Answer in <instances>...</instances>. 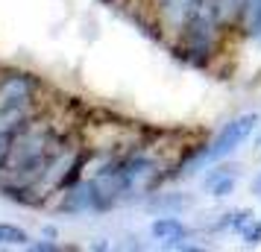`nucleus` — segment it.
Listing matches in <instances>:
<instances>
[{
    "label": "nucleus",
    "instance_id": "obj_4",
    "mask_svg": "<svg viewBox=\"0 0 261 252\" xmlns=\"http://www.w3.org/2000/svg\"><path fill=\"white\" fill-rule=\"evenodd\" d=\"M150 232H153L155 240H162V243H167V246H176L179 240L188 238V226H185L179 217H170V214L155 217L153 226H150Z\"/></svg>",
    "mask_w": 261,
    "mask_h": 252
},
{
    "label": "nucleus",
    "instance_id": "obj_16",
    "mask_svg": "<svg viewBox=\"0 0 261 252\" xmlns=\"http://www.w3.org/2000/svg\"><path fill=\"white\" fill-rule=\"evenodd\" d=\"M103 3H118V0H103Z\"/></svg>",
    "mask_w": 261,
    "mask_h": 252
},
{
    "label": "nucleus",
    "instance_id": "obj_7",
    "mask_svg": "<svg viewBox=\"0 0 261 252\" xmlns=\"http://www.w3.org/2000/svg\"><path fill=\"white\" fill-rule=\"evenodd\" d=\"M244 6H247V0H217L220 18H223V24H226L229 33H235L238 18H241V12H244Z\"/></svg>",
    "mask_w": 261,
    "mask_h": 252
},
{
    "label": "nucleus",
    "instance_id": "obj_11",
    "mask_svg": "<svg viewBox=\"0 0 261 252\" xmlns=\"http://www.w3.org/2000/svg\"><path fill=\"white\" fill-rule=\"evenodd\" d=\"M232 170H235V167H229V164H217V167H212L208 173H205V179H202V185L208 188L212 182H217L220 176H226V173H232Z\"/></svg>",
    "mask_w": 261,
    "mask_h": 252
},
{
    "label": "nucleus",
    "instance_id": "obj_6",
    "mask_svg": "<svg viewBox=\"0 0 261 252\" xmlns=\"http://www.w3.org/2000/svg\"><path fill=\"white\" fill-rule=\"evenodd\" d=\"M249 220H255V217H252V211H249V208H238V211L223 214L217 223H214V226H208V229H212V232H235V235H241Z\"/></svg>",
    "mask_w": 261,
    "mask_h": 252
},
{
    "label": "nucleus",
    "instance_id": "obj_15",
    "mask_svg": "<svg viewBox=\"0 0 261 252\" xmlns=\"http://www.w3.org/2000/svg\"><path fill=\"white\" fill-rule=\"evenodd\" d=\"M255 147H261V135H258V138H255Z\"/></svg>",
    "mask_w": 261,
    "mask_h": 252
},
{
    "label": "nucleus",
    "instance_id": "obj_9",
    "mask_svg": "<svg viewBox=\"0 0 261 252\" xmlns=\"http://www.w3.org/2000/svg\"><path fill=\"white\" fill-rule=\"evenodd\" d=\"M235 185H238V176H235V173H226V176H220L217 182L208 185V191H212L214 200H226L229 193L235 191Z\"/></svg>",
    "mask_w": 261,
    "mask_h": 252
},
{
    "label": "nucleus",
    "instance_id": "obj_10",
    "mask_svg": "<svg viewBox=\"0 0 261 252\" xmlns=\"http://www.w3.org/2000/svg\"><path fill=\"white\" fill-rule=\"evenodd\" d=\"M241 240H244V246H258L261 243V220H249L244 232H241Z\"/></svg>",
    "mask_w": 261,
    "mask_h": 252
},
{
    "label": "nucleus",
    "instance_id": "obj_8",
    "mask_svg": "<svg viewBox=\"0 0 261 252\" xmlns=\"http://www.w3.org/2000/svg\"><path fill=\"white\" fill-rule=\"evenodd\" d=\"M27 232L18 226H9V223H0V243H6V246H24L27 243Z\"/></svg>",
    "mask_w": 261,
    "mask_h": 252
},
{
    "label": "nucleus",
    "instance_id": "obj_13",
    "mask_svg": "<svg viewBox=\"0 0 261 252\" xmlns=\"http://www.w3.org/2000/svg\"><path fill=\"white\" fill-rule=\"evenodd\" d=\"M252 193H255V197H261V173L252 179Z\"/></svg>",
    "mask_w": 261,
    "mask_h": 252
},
{
    "label": "nucleus",
    "instance_id": "obj_2",
    "mask_svg": "<svg viewBox=\"0 0 261 252\" xmlns=\"http://www.w3.org/2000/svg\"><path fill=\"white\" fill-rule=\"evenodd\" d=\"M200 0H155V21L159 30H165L167 36H173L176 41L182 36V30L188 24V18L194 15Z\"/></svg>",
    "mask_w": 261,
    "mask_h": 252
},
{
    "label": "nucleus",
    "instance_id": "obj_14",
    "mask_svg": "<svg viewBox=\"0 0 261 252\" xmlns=\"http://www.w3.org/2000/svg\"><path fill=\"white\" fill-rule=\"evenodd\" d=\"M36 249H44V252H50V249H56V243H36Z\"/></svg>",
    "mask_w": 261,
    "mask_h": 252
},
{
    "label": "nucleus",
    "instance_id": "obj_3",
    "mask_svg": "<svg viewBox=\"0 0 261 252\" xmlns=\"http://www.w3.org/2000/svg\"><path fill=\"white\" fill-rule=\"evenodd\" d=\"M30 94H33V82H30V76H24V73L6 76V79L0 82V111L15 108V106H24L27 100H30Z\"/></svg>",
    "mask_w": 261,
    "mask_h": 252
},
{
    "label": "nucleus",
    "instance_id": "obj_5",
    "mask_svg": "<svg viewBox=\"0 0 261 252\" xmlns=\"http://www.w3.org/2000/svg\"><path fill=\"white\" fill-rule=\"evenodd\" d=\"M235 33H241L244 38H261V0H247Z\"/></svg>",
    "mask_w": 261,
    "mask_h": 252
},
{
    "label": "nucleus",
    "instance_id": "obj_1",
    "mask_svg": "<svg viewBox=\"0 0 261 252\" xmlns=\"http://www.w3.org/2000/svg\"><path fill=\"white\" fill-rule=\"evenodd\" d=\"M258 123H261V118L255 115V111H244V115L232 118L223 129L214 135L208 144H205V161H208V164L226 161L238 147H244V141L255 132V126H258Z\"/></svg>",
    "mask_w": 261,
    "mask_h": 252
},
{
    "label": "nucleus",
    "instance_id": "obj_12",
    "mask_svg": "<svg viewBox=\"0 0 261 252\" xmlns=\"http://www.w3.org/2000/svg\"><path fill=\"white\" fill-rule=\"evenodd\" d=\"M9 147H12V135L0 132V170H3V161H6V156H9Z\"/></svg>",
    "mask_w": 261,
    "mask_h": 252
}]
</instances>
